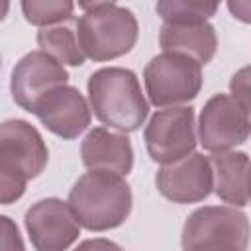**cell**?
<instances>
[{
    "label": "cell",
    "instance_id": "6da1fadb",
    "mask_svg": "<svg viewBox=\"0 0 251 251\" xmlns=\"http://www.w3.org/2000/svg\"><path fill=\"white\" fill-rule=\"evenodd\" d=\"M69 206L80 226L90 231H104L118 227L129 216L131 190L120 175L90 171L75 182Z\"/></svg>",
    "mask_w": 251,
    "mask_h": 251
},
{
    "label": "cell",
    "instance_id": "7a4b0ae2",
    "mask_svg": "<svg viewBox=\"0 0 251 251\" xmlns=\"http://www.w3.org/2000/svg\"><path fill=\"white\" fill-rule=\"evenodd\" d=\"M88 98L96 118L118 131H135L147 118L139 80L127 69L106 67L96 71L88 80Z\"/></svg>",
    "mask_w": 251,
    "mask_h": 251
},
{
    "label": "cell",
    "instance_id": "3957f363",
    "mask_svg": "<svg viewBox=\"0 0 251 251\" xmlns=\"http://www.w3.org/2000/svg\"><path fill=\"white\" fill-rule=\"evenodd\" d=\"M84 14L76 24V41L84 57L108 61L127 53L137 41L135 16L112 2L80 4Z\"/></svg>",
    "mask_w": 251,
    "mask_h": 251
},
{
    "label": "cell",
    "instance_id": "277c9868",
    "mask_svg": "<svg viewBox=\"0 0 251 251\" xmlns=\"http://www.w3.org/2000/svg\"><path fill=\"white\" fill-rule=\"evenodd\" d=\"M247 216L235 208H200L182 227V251H247Z\"/></svg>",
    "mask_w": 251,
    "mask_h": 251
},
{
    "label": "cell",
    "instance_id": "5b68a950",
    "mask_svg": "<svg viewBox=\"0 0 251 251\" xmlns=\"http://www.w3.org/2000/svg\"><path fill=\"white\" fill-rule=\"evenodd\" d=\"M145 88L155 106H176L196 98L202 86L200 65L176 53H161L145 67Z\"/></svg>",
    "mask_w": 251,
    "mask_h": 251
},
{
    "label": "cell",
    "instance_id": "8992f818",
    "mask_svg": "<svg viewBox=\"0 0 251 251\" xmlns=\"http://www.w3.org/2000/svg\"><path fill=\"white\" fill-rule=\"evenodd\" d=\"M49 153L39 131L24 120L0 124V167L12 176L27 182L47 165Z\"/></svg>",
    "mask_w": 251,
    "mask_h": 251
},
{
    "label": "cell",
    "instance_id": "52a82bcc",
    "mask_svg": "<svg viewBox=\"0 0 251 251\" xmlns=\"http://www.w3.org/2000/svg\"><path fill=\"white\" fill-rule=\"evenodd\" d=\"M145 143L149 155L163 165L190 155L196 145L192 108L173 106L157 112L145 129Z\"/></svg>",
    "mask_w": 251,
    "mask_h": 251
},
{
    "label": "cell",
    "instance_id": "ba28073f",
    "mask_svg": "<svg viewBox=\"0 0 251 251\" xmlns=\"http://www.w3.org/2000/svg\"><path fill=\"white\" fill-rule=\"evenodd\" d=\"M198 137L202 147L212 153L241 145L249 137V110L227 94L212 96L200 114Z\"/></svg>",
    "mask_w": 251,
    "mask_h": 251
},
{
    "label": "cell",
    "instance_id": "9c48e42d",
    "mask_svg": "<svg viewBox=\"0 0 251 251\" xmlns=\"http://www.w3.org/2000/svg\"><path fill=\"white\" fill-rule=\"evenodd\" d=\"M78 226L71 206L57 198L39 200L25 214V227L37 251H65L78 237Z\"/></svg>",
    "mask_w": 251,
    "mask_h": 251
},
{
    "label": "cell",
    "instance_id": "30bf717a",
    "mask_svg": "<svg viewBox=\"0 0 251 251\" xmlns=\"http://www.w3.org/2000/svg\"><path fill=\"white\" fill-rule=\"evenodd\" d=\"M157 188L165 198L176 204L200 202L214 188L212 165L204 155L190 153L159 169Z\"/></svg>",
    "mask_w": 251,
    "mask_h": 251
},
{
    "label": "cell",
    "instance_id": "8fae6325",
    "mask_svg": "<svg viewBox=\"0 0 251 251\" xmlns=\"http://www.w3.org/2000/svg\"><path fill=\"white\" fill-rule=\"evenodd\" d=\"M67 71L43 51H31L12 71V98L18 106L31 112L35 102L49 90L67 82Z\"/></svg>",
    "mask_w": 251,
    "mask_h": 251
},
{
    "label": "cell",
    "instance_id": "7c38bea8",
    "mask_svg": "<svg viewBox=\"0 0 251 251\" xmlns=\"http://www.w3.org/2000/svg\"><path fill=\"white\" fill-rule=\"evenodd\" d=\"M39 122L59 137L75 139L90 124V110L82 94L73 86H57L41 96L33 110Z\"/></svg>",
    "mask_w": 251,
    "mask_h": 251
},
{
    "label": "cell",
    "instance_id": "4fadbf2b",
    "mask_svg": "<svg viewBox=\"0 0 251 251\" xmlns=\"http://www.w3.org/2000/svg\"><path fill=\"white\" fill-rule=\"evenodd\" d=\"M82 163L90 171H104L114 175H127L133 165L131 143L126 135L106 127H94L80 147Z\"/></svg>",
    "mask_w": 251,
    "mask_h": 251
},
{
    "label": "cell",
    "instance_id": "5bb4252c",
    "mask_svg": "<svg viewBox=\"0 0 251 251\" xmlns=\"http://www.w3.org/2000/svg\"><path fill=\"white\" fill-rule=\"evenodd\" d=\"M159 43L165 53H176L182 57L192 59L200 67L206 65L218 47L214 27L204 24H188V25H171L165 24L161 27Z\"/></svg>",
    "mask_w": 251,
    "mask_h": 251
},
{
    "label": "cell",
    "instance_id": "9a60e30c",
    "mask_svg": "<svg viewBox=\"0 0 251 251\" xmlns=\"http://www.w3.org/2000/svg\"><path fill=\"white\" fill-rule=\"evenodd\" d=\"M212 175L216 194L233 206H247L249 202V157L245 153L222 151L214 153Z\"/></svg>",
    "mask_w": 251,
    "mask_h": 251
},
{
    "label": "cell",
    "instance_id": "2e32d148",
    "mask_svg": "<svg viewBox=\"0 0 251 251\" xmlns=\"http://www.w3.org/2000/svg\"><path fill=\"white\" fill-rule=\"evenodd\" d=\"M37 43L41 51L55 59L59 65L65 63L76 67L84 63V55L71 27H43L37 33Z\"/></svg>",
    "mask_w": 251,
    "mask_h": 251
},
{
    "label": "cell",
    "instance_id": "e0dca14e",
    "mask_svg": "<svg viewBox=\"0 0 251 251\" xmlns=\"http://www.w3.org/2000/svg\"><path fill=\"white\" fill-rule=\"evenodd\" d=\"M218 10L216 2H196V0H167L157 2V14L171 25L204 24Z\"/></svg>",
    "mask_w": 251,
    "mask_h": 251
},
{
    "label": "cell",
    "instance_id": "ac0fdd59",
    "mask_svg": "<svg viewBox=\"0 0 251 251\" xmlns=\"http://www.w3.org/2000/svg\"><path fill=\"white\" fill-rule=\"evenodd\" d=\"M73 2H37V0H27L22 2L24 16L29 24L33 25H51L57 22H65L73 16Z\"/></svg>",
    "mask_w": 251,
    "mask_h": 251
},
{
    "label": "cell",
    "instance_id": "d6986e66",
    "mask_svg": "<svg viewBox=\"0 0 251 251\" xmlns=\"http://www.w3.org/2000/svg\"><path fill=\"white\" fill-rule=\"evenodd\" d=\"M0 251H25L18 226L6 216H0Z\"/></svg>",
    "mask_w": 251,
    "mask_h": 251
},
{
    "label": "cell",
    "instance_id": "ffe728a7",
    "mask_svg": "<svg viewBox=\"0 0 251 251\" xmlns=\"http://www.w3.org/2000/svg\"><path fill=\"white\" fill-rule=\"evenodd\" d=\"M25 184L27 182L12 176L10 173H6L0 167V204H12V202H16L24 194Z\"/></svg>",
    "mask_w": 251,
    "mask_h": 251
},
{
    "label": "cell",
    "instance_id": "44dd1931",
    "mask_svg": "<svg viewBox=\"0 0 251 251\" xmlns=\"http://www.w3.org/2000/svg\"><path fill=\"white\" fill-rule=\"evenodd\" d=\"M247 75H249V71L247 69H241L231 78V92H233L231 98L241 108H245V110H249V78H247Z\"/></svg>",
    "mask_w": 251,
    "mask_h": 251
},
{
    "label": "cell",
    "instance_id": "7402d4cb",
    "mask_svg": "<svg viewBox=\"0 0 251 251\" xmlns=\"http://www.w3.org/2000/svg\"><path fill=\"white\" fill-rule=\"evenodd\" d=\"M75 251H122L114 241L110 239H86L82 241Z\"/></svg>",
    "mask_w": 251,
    "mask_h": 251
},
{
    "label": "cell",
    "instance_id": "603a6c76",
    "mask_svg": "<svg viewBox=\"0 0 251 251\" xmlns=\"http://www.w3.org/2000/svg\"><path fill=\"white\" fill-rule=\"evenodd\" d=\"M229 10L243 22H249V10H251V2H231Z\"/></svg>",
    "mask_w": 251,
    "mask_h": 251
},
{
    "label": "cell",
    "instance_id": "cb8c5ba5",
    "mask_svg": "<svg viewBox=\"0 0 251 251\" xmlns=\"http://www.w3.org/2000/svg\"><path fill=\"white\" fill-rule=\"evenodd\" d=\"M8 8H10V6H8V2H0V20H2L4 16H6Z\"/></svg>",
    "mask_w": 251,
    "mask_h": 251
},
{
    "label": "cell",
    "instance_id": "d4e9b609",
    "mask_svg": "<svg viewBox=\"0 0 251 251\" xmlns=\"http://www.w3.org/2000/svg\"><path fill=\"white\" fill-rule=\"evenodd\" d=\"M0 67H2V59H0Z\"/></svg>",
    "mask_w": 251,
    "mask_h": 251
}]
</instances>
